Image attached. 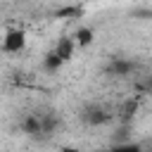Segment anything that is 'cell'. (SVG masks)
<instances>
[{"mask_svg":"<svg viewBox=\"0 0 152 152\" xmlns=\"http://www.w3.org/2000/svg\"><path fill=\"white\" fill-rule=\"evenodd\" d=\"M55 128H57V114L48 112V109L28 112L21 119V131L31 138H48V135L55 133Z\"/></svg>","mask_w":152,"mask_h":152,"instance_id":"1","label":"cell"},{"mask_svg":"<svg viewBox=\"0 0 152 152\" xmlns=\"http://www.w3.org/2000/svg\"><path fill=\"white\" fill-rule=\"evenodd\" d=\"M74 50H76L74 38H62V40H57V45L45 55L43 66H45L48 71H57L62 64H66V62L74 57Z\"/></svg>","mask_w":152,"mask_h":152,"instance_id":"2","label":"cell"},{"mask_svg":"<svg viewBox=\"0 0 152 152\" xmlns=\"http://www.w3.org/2000/svg\"><path fill=\"white\" fill-rule=\"evenodd\" d=\"M26 43H28V38H26L24 28H10L0 38V50L5 55H19V52L26 50Z\"/></svg>","mask_w":152,"mask_h":152,"instance_id":"3","label":"cell"},{"mask_svg":"<svg viewBox=\"0 0 152 152\" xmlns=\"http://www.w3.org/2000/svg\"><path fill=\"white\" fill-rule=\"evenodd\" d=\"M109 119H112V114H109L102 104L90 102V104H86V107L81 109V121L88 124V126H102V124H107Z\"/></svg>","mask_w":152,"mask_h":152,"instance_id":"4","label":"cell"},{"mask_svg":"<svg viewBox=\"0 0 152 152\" xmlns=\"http://www.w3.org/2000/svg\"><path fill=\"white\" fill-rule=\"evenodd\" d=\"M109 71L114 76H128L131 71H135V64L131 59H121V57H114L112 64H109Z\"/></svg>","mask_w":152,"mask_h":152,"instance_id":"5","label":"cell"},{"mask_svg":"<svg viewBox=\"0 0 152 152\" xmlns=\"http://www.w3.org/2000/svg\"><path fill=\"white\" fill-rule=\"evenodd\" d=\"M107 152H145V147L138 145V142H116V145L109 147Z\"/></svg>","mask_w":152,"mask_h":152,"instance_id":"6","label":"cell"},{"mask_svg":"<svg viewBox=\"0 0 152 152\" xmlns=\"http://www.w3.org/2000/svg\"><path fill=\"white\" fill-rule=\"evenodd\" d=\"M93 40V31L90 28H78L76 33H74V43H76V48L78 45H88Z\"/></svg>","mask_w":152,"mask_h":152,"instance_id":"7","label":"cell"},{"mask_svg":"<svg viewBox=\"0 0 152 152\" xmlns=\"http://www.w3.org/2000/svg\"><path fill=\"white\" fill-rule=\"evenodd\" d=\"M145 88H147V95L152 97V76H147V83H145Z\"/></svg>","mask_w":152,"mask_h":152,"instance_id":"8","label":"cell"}]
</instances>
